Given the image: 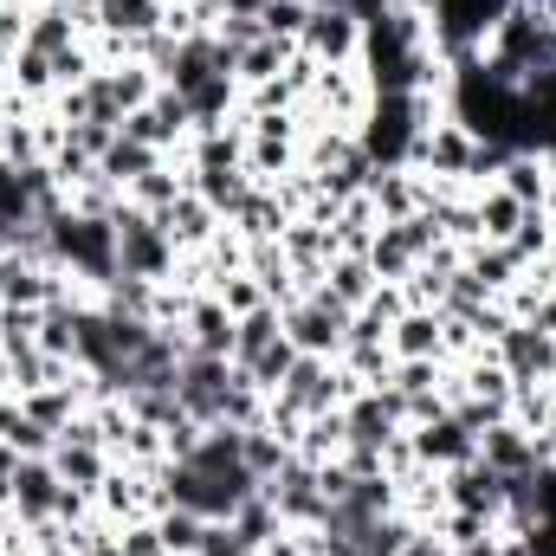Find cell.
Instances as JSON below:
<instances>
[{
    "instance_id": "17",
    "label": "cell",
    "mask_w": 556,
    "mask_h": 556,
    "mask_svg": "<svg viewBox=\"0 0 556 556\" xmlns=\"http://www.w3.org/2000/svg\"><path fill=\"white\" fill-rule=\"evenodd\" d=\"M188 188H194L220 220H240V207L253 201V188H260V181H253V168H214V175H194Z\"/></svg>"
},
{
    "instance_id": "9",
    "label": "cell",
    "mask_w": 556,
    "mask_h": 556,
    "mask_svg": "<svg viewBox=\"0 0 556 556\" xmlns=\"http://www.w3.org/2000/svg\"><path fill=\"white\" fill-rule=\"evenodd\" d=\"M149 220L162 227V240H168L175 253H194V247H207V240L220 233V214H214V207H207L194 188H181V194H175L162 214H149Z\"/></svg>"
},
{
    "instance_id": "2",
    "label": "cell",
    "mask_w": 556,
    "mask_h": 556,
    "mask_svg": "<svg viewBox=\"0 0 556 556\" xmlns=\"http://www.w3.org/2000/svg\"><path fill=\"white\" fill-rule=\"evenodd\" d=\"M278 324H285V337H291V350H298V356H330V363H337L343 330H350V311L311 291V298L285 304V311H278Z\"/></svg>"
},
{
    "instance_id": "7",
    "label": "cell",
    "mask_w": 556,
    "mask_h": 556,
    "mask_svg": "<svg viewBox=\"0 0 556 556\" xmlns=\"http://www.w3.org/2000/svg\"><path fill=\"white\" fill-rule=\"evenodd\" d=\"M363 194L376 201L382 227H402V220H415L420 207H427V175L408 168V162H389V168H376V175H369V188H363Z\"/></svg>"
},
{
    "instance_id": "3",
    "label": "cell",
    "mask_w": 556,
    "mask_h": 556,
    "mask_svg": "<svg viewBox=\"0 0 556 556\" xmlns=\"http://www.w3.org/2000/svg\"><path fill=\"white\" fill-rule=\"evenodd\" d=\"M363 39H369V26H363L350 7H311L298 52L317 59V65H356V59H363Z\"/></svg>"
},
{
    "instance_id": "30",
    "label": "cell",
    "mask_w": 556,
    "mask_h": 556,
    "mask_svg": "<svg viewBox=\"0 0 556 556\" xmlns=\"http://www.w3.org/2000/svg\"><path fill=\"white\" fill-rule=\"evenodd\" d=\"M39 7H65V0H39Z\"/></svg>"
},
{
    "instance_id": "5",
    "label": "cell",
    "mask_w": 556,
    "mask_h": 556,
    "mask_svg": "<svg viewBox=\"0 0 556 556\" xmlns=\"http://www.w3.org/2000/svg\"><path fill=\"white\" fill-rule=\"evenodd\" d=\"M59 498H65V479L52 472V459H20L13 479H7V505L20 525H46L59 518Z\"/></svg>"
},
{
    "instance_id": "1",
    "label": "cell",
    "mask_w": 556,
    "mask_h": 556,
    "mask_svg": "<svg viewBox=\"0 0 556 556\" xmlns=\"http://www.w3.org/2000/svg\"><path fill=\"white\" fill-rule=\"evenodd\" d=\"M111 227H117V273L149 278V285H162V278L175 273V247L162 240V227H155L149 214H137V207L124 201Z\"/></svg>"
},
{
    "instance_id": "12",
    "label": "cell",
    "mask_w": 556,
    "mask_h": 556,
    "mask_svg": "<svg viewBox=\"0 0 556 556\" xmlns=\"http://www.w3.org/2000/svg\"><path fill=\"white\" fill-rule=\"evenodd\" d=\"M408 440H415L420 466H440V472L479 459V433H472L459 415H440V420H427V427H408Z\"/></svg>"
},
{
    "instance_id": "23",
    "label": "cell",
    "mask_w": 556,
    "mask_h": 556,
    "mask_svg": "<svg viewBox=\"0 0 556 556\" xmlns=\"http://www.w3.org/2000/svg\"><path fill=\"white\" fill-rule=\"evenodd\" d=\"M207 525H214V518H201V511H181V505H168V511L155 518V531H162V551H168V556H201Z\"/></svg>"
},
{
    "instance_id": "13",
    "label": "cell",
    "mask_w": 556,
    "mask_h": 556,
    "mask_svg": "<svg viewBox=\"0 0 556 556\" xmlns=\"http://www.w3.org/2000/svg\"><path fill=\"white\" fill-rule=\"evenodd\" d=\"M395 363H440L446 356V317L440 311H402L389 330Z\"/></svg>"
},
{
    "instance_id": "28",
    "label": "cell",
    "mask_w": 556,
    "mask_h": 556,
    "mask_svg": "<svg viewBox=\"0 0 556 556\" xmlns=\"http://www.w3.org/2000/svg\"><path fill=\"white\" fill-rule=\"evenodd\" d=\"M402 556H446V544H440L433 531H415V538L402 544Z\"/></svg>"
},
{
    "instance_id": "16",
    "label": "cell",
    "mask_w": 556,
    "mask_h": 556,
    "mask_svg": "<svg viewBox=\"0 0 556 556\" xmlns=\"http://www.w3.org/2000/svg\"><path fill=\"white\" fill-rule=\"evenodd\" d=\"M376 285H382V278H376L369 260H330V273H324V285H317V298H330V304H343V311L356 317V311L376 298Z\"/></svg>"
},
{
    "instance_id": "4",
    "label": "cell",
    "mask_w": 556,
    "mask_h": 556,
    "mask_svg": "<svg viewBox=\"0 0 556 556\" xmlns=\"http://www.w3.org/2000/svg\"><path fill=\"white\" fill-rule=\"evenodd\" d=\"M266 498H273L278 525L285 531H311V525H324V511H330V498H324V485H317V466H304V459H291L278 479L260 485Z\"/></svg>"
},
{
    "instance_id": "6",
    "label": "cell",
    "mask_w": 556,
    "mask_h": 556,
    "mask_svg": "<svg viewBox=\"0 0 556 556\" xmlns=\"http://www.w3.org/2000/svg\"><path fill=\"white\" fill-rule=\"evenodd\" d=\"M446 505L453 511H472L485 525H505V472H492L485 459L446 466Z\"/></svg>"
},
{
    "instance_id": "21",
    "label": "cell",
    "mask_w": 556,
    "mask_h": 556,
    "mask_svg": "<svg viewBox=\"0 0 556 556\" xmlns=\"http://www.w3.org/2000/svg\"><path fill=\"white\" fill-rule=\"evenodd\" d=\"M472 214H479V233L492 240V247H505L511 233H518V220H525V207L498 188V181H485V188H472Z\"/></svg>"
},
{
    "instance_id": "14",
    "label": "cell",
    "mask_w": 556,
    "mask_h": 556,
    "mask_svg": "<svg viewBox=\"0 0 556 556\" xmlns=\"http://www.w3.org/2000/svg\"><path fill=\"white\" fill-rule=\"evenodd\" d=\"M376 233H382V214H376L369 194H350V201L337 207V220H330V247H337V260H369Z\"/></svg>"
},
{
    "instance_id": "22",
    "label": "cell",
    "mask_w": 556,
    "mask_h": 556,
    "mask_svg": "<svg viewBox=\"0 0 556 556\" xmlns=\"http://www.w3.org/2000/svg\"><path fill=\"white\" fill-rule=\"evenodd\" d=\"M466 273L479 278L492 298H505V291H511V278L525 273V260H518L511 247H492V240H479V247H466Z\"/></svg>"
},
{
    "instance_id": "18",
    "label": "cell",
    "mask_w": 556,
    "mask_h": 556,
    "mask_svg": "<svg viewBox=\"0 0 556 556\" xmlns=\"http://www.w3.org/2000/svg\"><path fill=\"white\" fill-rule=\"evenodd\" d=\"M98 33L142 46L149 33H162V0H98Z\"/></svg>"
},
{
    "instance_id": "8",
    "label": "cell",
    "mask_w": 556,
    "mask_h": 556,
    "mask_svg": "<svg viewBox=\"0 0 556 556\" xmlns=\"http://www.w3.org/2000/svg\"><path fill=\"white\" fill-rule=\"evenodd\" d=\"M492 350H498V363H505L511 382H551L556 376V337L531 330V324H505V337Z\"/></svg>"
},
{
    "instance_id": "15",
    "label": "cell",
    "mask_w": 556,
    "mask_h": 556,
    "mask_svg": "<svg viewBox=\"0 0 556 556\" xmlns=\"http://www.w3.org/2000/svg\"><path fill=\"white\" fill-rule=\"evenodd\" d=\"M479 459L492 466V472H531V466H544V453H538V440L525 433V427H511V420H498V427H485L479 433Z\"/></svg>"
},
{
    "instance_id": "10",
    "label": "cell",
    "mask_w": 556,
    "mask_h": 556,
    "mask_svg": "<svg viewBox=\"0 0 556 556\" xmlns=\"http://www.w3.org/2000/svg\"><path fill=\"white\" fill-rule=\"evenodd\" d=\"M233 330H240V317H233L220 298H194L188 317H181L188 356H227V363H233Z\"/></svg>"
},
{
    "instance_id": "26",
    "label": "cell",
    "mask_w": 556,
    "mask_h": 556,
    "mask_svg": "<svg viewBox=\"0 0 556 556\" xmlns=\"http://www.w3.org/2000/svg\"><path fill=\"white\" fill-rule=\"evenodd\" d=\"M214 298H220V304H227L233 317H253V311H266V304H273V298H266V285H260L253 273L220 278V291H214Z\"/></svg>"
},
{
    "instance_id": "19",
    "label": "cell",
    "mask_w": 556,
    "mask_h": 556,
    "mask_svg": "<svg viewBox=\"0 0 556 556\" xmlns=\"http://www.w3.org/2000/svg\"><path fill=\"white\" fill-rule=\"evenodd\" d=\"M72 46H78V20H72V7H33V13H26V52L59 59V52H72Z\"/></svg>"
},
{
    "instance_id": "27",
    "label": "cell",
    "mask_w": 556,
    "mask_h": 556,
    "mask_svg": "<svg viewBox=\"0 0 556 556\" xmlns=\"http://www.w3.org/2000/svg\"><path fill=\"white\" fill-rule=\"evenodd\" d=\"M117 551H124V556H168V551H162L155 518H149V525H124V531H117Z\"/></svg>"
},
{
    "instance_id": "29",
    "label": "cell",
    "mask_w": 556,
    "mask_h": 556,
    "mask_svg": "<svg viewBox=\"0 0 556 556\" xmlns=\"http://www.w3.org/2000/svg\"><path fill=\"white\" fill-rule=\"evenodd\" d=\"M498 556H531V551H525V538H505V544H498Z\"/></svg>"
},
{
    "instance_id": "24",
    "label": "cell",
    "mask_w": 556,
    "mask_h": 556,
    "mask_svg": "<svg viewBox=\"0 0 556 556\" xmlns=\"http://www.w3.org/2000/svg\"><path fill=\"white\" fill-rule=\"evenodd\" d=\"M155 162H162L155 149H142V142H130L124 130H117V142H111V149H104V162H98V175H104V181H117V188H130V181L149 175Z\"/></svg>"
},
{
    "instance_id": "25",
    "label": "cell",
    "mask_w": 556,
    "mask_h": 556,
    "mask_svg": "<svg viewBox=\"0 0 556 556\" xmlns=\"http://www.w3.org/2000/svg\"><path fill=\"white\" fill-rule=\"evenodd\" d=\"M304 20H311V0H266L260 7V26L273 33V39H304Z\"/></svg>"
},
{
    "instance_id": "20",
    "label": "cell",
    "mask_w": 556,
    "mask_h": 556,
    "mask_svg": "<svg viewBox=\"0 0 556 556\" xmlns=\"http://www.w3.org/2000/svg\"><path fill=\"white\" fill-rule=\"evenodd\" d=\"M291 59H298V46L266 33V39H253V46L240 52V65H233V85H240V91H260V85H273Z\"/></svg>"
},
{
    "instance_id": "11",
    "label": "cell",
    "mask_w": 556,
    "mask_h": 556,
    "mask_svg": "<svg viewBox=\"0 0 556 556\" xmlns=\"http://www.w3.org/2000/svg\"><path fill=\"white\" fill-rule=\"evenodd\" d=\"M46 459H52V472H59L72 492H91V498H98V485H104V472H111V446L91 440V433H65Z\"/></svg>"
}]
</instances>
